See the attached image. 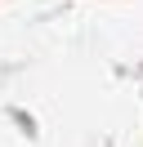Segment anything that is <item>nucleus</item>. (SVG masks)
<instances>
[]
</instances>
